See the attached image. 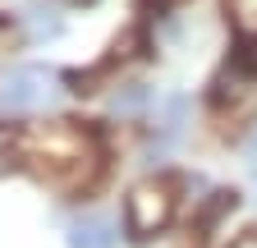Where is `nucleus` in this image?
I'll list each match as a JSON object with an SVG mask.
<instances>
[{"mask_svg": "<svg viewBox=\"0 0 257 248\" xmlns=\"http://www.w3.org/2000/svg\"><path fill=\"white\" fill-rule=\"evenodd\" d=\"M69 5H87V0H69Z\"/></svg>", "mask_w": 257, "mask_h": 248, "instance_id": "nucleus-10", "label": "nucleus"}, {"mask_svg": "<svg viewBox=\"0 0 257 248\" xmlns=\"http://www.w3.org/2000/svg\"><path fill=\"white\" fill-rule=\"evenodd\" d=\"M225 5H230V14H234V23L243 28V33L252 37L257 33V0H225Z\"/></svg>", "mask_w": 257, "mask_h": 248, "instance_id": "nucleus-4", "label": "nucleus"}, {"mask_svg": "<svg viewBox=\"0 0 257 248\" xmlns=\"http://www.w3.org/2000/svg\"><path fill=\"white\" fill-rule=\"evenodd\" d=\"M230 248H257V230H243V234H239Z\"/></svg>", "mask_w": 257, "mask_h": 248, "instance_id": "nucleus-7", "label": "nucleus"}, {"mask_svg": "<svg viewBox=\"0 0 257 248\" xmlns=\"http://www.w3.org/2000/svg\"><path fill=\"white\" fill-rule=\"evenodd\" d=\"M239 65H243L248 74H257V33H252V37L243 42V55H239Z\"/></svg>", "mask_w": 257, "mask_h": 248, "instance_id": "nucleus-6", "label": "nucleus"}, {"mask_svg": "<svg viewBox=\"0 0 257 248\" xmlns=\"http://www.w3.org/2000/svg\"><path fill=\"white\" fill-rule=\"evenodd\" d=\"M28 28H32V37H37V42H42V37H55V33H60V19H51L46 10H32V19H28Z\"/></svg>", "mask_w": 257, "mask_h": 248, "instance_id": "nucleus-5", "label": "nucleus"}, {"mask_svg": "<svg viewBox=\"0 0 257 248\" xmlns=\"http://www.w3.org/2000/svg\"><path fill=\"white\" fill-rule=\"evenodd\" d=\"M175 202H179V179L175 175H156V179H143L134 193L124 198V230L134 239H152L170 225L175 216Z\"/></svg>", "mask_w": 257, "mask_h": 248, "instance_id": "nucleus-1", "label": "nucleus"}, {"mask_svg": "<svg viewBox=\"0 0 257 248\" xmlns=\"http://www.w3.org/2000/svg\"><path fill=\"white\" fill-rule=\"evenodd\" d=\"M156 10H175V5H184V0H152Z\"/></svg>", "mask_w": 257, "mask_h": 248, "instance_id": "nucleus-9", "label": "nucleus"}, {"mask_svg": "<svg viewBox=\"0 0 257 248\" xmlns=\"http://www.w3.org/2000/svg\"><path fill=\"white\" fill-rule=\"evenodd\" d=\"M248 170L257 175V134H252V147H248Z\"/></svg>", "mask_w": 257, "mask_h": 248, "instance_id": "nucleus-8", "label": "nucleus"}, {"mask_svg": "<svg viewBox=\"0 0 257 248\" xmlns=\"http://www.w3.org/2000/svg\"><path fill=\"white\" fill-rule=\"evenodd\" d=\"M115 243H119V234L101 216H83V221L69 225V248H115Z\"/></svg>", "mask_w": 257, "mask_h": 248, "instance_id": "nucleus-3", "label": "nucleus"}, {"mask_svg": "<svg viewBox=\"0 0 257 248\" xmlns=\"http://www.w3.org/2000/svg\"><path fill=\"white\" fill-rule=\"evenodd\" d=\"M55 97V74L42 65H19L10 74H0V110H42Z\"/></svg>", "mask_w": 257, "mask_h": 248, "instance_id": "nucleus-2", "label": "nucleus"}]
</instances>
